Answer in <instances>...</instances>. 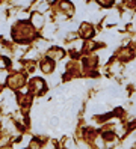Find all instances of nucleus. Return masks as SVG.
Segmentation results:
<instances>
[{"label":"nucleus","instance_id":"obj_8","mask_svg":"<svg viewBox=\"0 0 136 149\" xmlns=\"http://www.w3.org/2000/svg\"><path fill=\"white\" fill-rule=\"evenodd\" d=\"M53 68H54V62L51 59H47V60H44V62H41V71L44 74H50L53 71Z\"/></svg>","mask_w":136,"mask_h":149},{"label":"nucleus","instance_id":"obj_10","mask_svg":"<svg viewBox=\"0 0 136 149\" xmlns=\"http://www.w3.org/2000/svg\"><path fill=\"white\" fill-rule=\"evenodd\" d=\"M123 3L127 9H133L135 8V0H123Z\"/></svg>","mask_w":136,"mask_h":149},{"label":"nucleus","instance_id":"obj_7","mask_svg":"<svg viewBox=\"0 0 136 149\" xmlns=\"http://www.w3.org/2000/svg\"><path fill=\"white\" fill-rule=\"evenodd\" d=\"M63 54H65V53H63V50H62V48H58V47H51V48L47 51V57L51 59L53 62H56V60L62 59Z\"/></svg>","mask_w":136,"mask_h":149},{"label":"nucleus","instance_id":"obj_2","mask_svg":"<svg viewBox=\"0 0 136 149\" xmlns=\"http://www.w3.org/2000/svg\"><path fill=\"white\" fill-rule=\"evenodd\" d=\"M6 81H8V84H9V87H11V89H20V87H23L24 83H26L24 75H21V74L9 75Z\"/></svg>","mask_w":136,"mask_h":149},{"label":"nucleus","instance_id":"obj_11","mask_svg":"<svg viewBox=\"0 0 136 149\" xmlns=\"http://www.w3.org/2000/svg\"><path fill=\"white\" fill-rule=\"evenodd\" d=\"M97 3L101 5V6H104V8H109V6L113 3V0H97Z\"/></svg>","mask_w":136,"mask_h":149},{"label":"nucleus","instance_id":"obj_13","mask_svg":"<svg viewBox=\"0 0 136 149\" xmlns=\"http://www.w3.org/2000/svg\"><path fill=\"white\" fill-rule=\"evenodd\" d=\"M65 146H67V148H74L76 143H74V142H71V140H68V142L65 143Z\"/></svg>","mask_w":136,"mask_h":149},{"label":"nucleus","instance_id":"obj_9","mask_svg":"<svg viewBox=\"0 0 136 149\" xmlns=\"http://www.w3.org/2000/svg\"><path fill=\"white\" fill-rule=\"evenodd\" d=\"M36 9H38V12H39V14H42V12H45V11L49 9V3H47V2L38 3V8H36Z\"/></svg>","mask_w":136,"mask_h":149},{"label":"nucleus","instance_id":"obj_5","mask_svg":"<svg viewBox=\"0 0 136 149\" xmlns=\"http://www.w3.org/2000/svg\"><path fill=\"white\" fill-rule=\"evenodd\" d=\"M30 23H32V27H33V29H42L44 24H45V20H44L42 14L35 12V14H32V17H30Z\"/></svg>","mask_w":136,"mask_h":149},{"label":"nucleus","instance_id":"obj_3","mask_svg":"<svg viewBox=\"0 0 136 149\" xmlns=\"http://www.w3.org/2000/svg\"><path fill=\"white\" fill-rule=\"evenodd\" d=\"M29 89L32 93H39L42 95L45 92V83L42 78H32L30 83H29Z\"/></svg>","mask_w":136,"mask_h":149},{"label":"nucleus","instance_id":"obj_12","mask_svg":"<svg viewBox=\"0 0 136 149\" xmlns=\"http://www.w3.org/2000/svg\"><path fill=\"white\" fill-rule=\"evenodd\" d=\"M29 146H30V148H39V146H41V143H39V140H36V139H35L33 142H30V145H29Z\"/></svg>","mask_w":136,"mask_h":149},{"label":"nucleus","instance_id":"obj_1","mask_svg":"<svg viewBox=\"0 0 136 149\" xmlns=\"http://www.w3.org/2000/svg\"><path fill=\"white\" fill-rule=\"evenodd\" d=\"M12 36H14L15 41L23 42V41H27V39H32L35 36V32H33L32 26L20 21V23H17V26H14V35Z\"/></svg>","mask_w":136,"mask_h":149},{"label":"nucleus","instance_id":"obj_6","mask_svg":"<svg viewBox=\"0 0 136 149\" xmlns=\"http://www.w3.org/2000/svg\"><path fill=\"white\" fill-rule=\"evenodd\" d=\"M59 6H61V11L63 12L65 17H70V15L74 14V5H73L71 2H68V0H62V2H59Z\"/></svg>","mask_w":136,"mask_h":149},{"label":"nucleus","instance_id":"obj_4","mask_svg":"<svg viewBox=\"0 0 136 149\" xmlns=\"http://www.w3.org/2000/svg\"><path fill=\"white\" fill-rule=\"evenodd\" d=\"M79 35H80L83 39L92 38V36H94V27H92L89 23H83V24L80 26V29H79Z\"/></svg>","mask_w":136,"mask_h":149}]
</instances>
